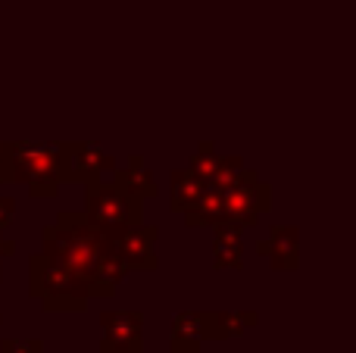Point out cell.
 Instances as JSON below:
<instances>
[{"mask_svg": "<svg viewBox=\"0 0 356 353\" xmlns=\"http://www.w3.org/2000/svg\"><path fill=\"white\" fill-rule=\"evenodd\" d=\"M3 353H44L38 341H6Z\"/></svg>", "mask_w": 356, "mask_h": 353, "instance_id": "2", "label": "cell"}, {"mask_svg": "<svg viewBox=\"0 0 356 353\" xmlns=\"http://www.w3.org/2000/svg\"><path fill=\"white\" fill-rule=\"evenodd\" d=\"M207 335V329L200 325L197 316H181L175 322V335H172V350L175 353H197L200 350V338Z\"/></svg>", "mask_w": 356, "mask_h": 353, "instance_id": "1", "label": "cell"}]
</instances>
